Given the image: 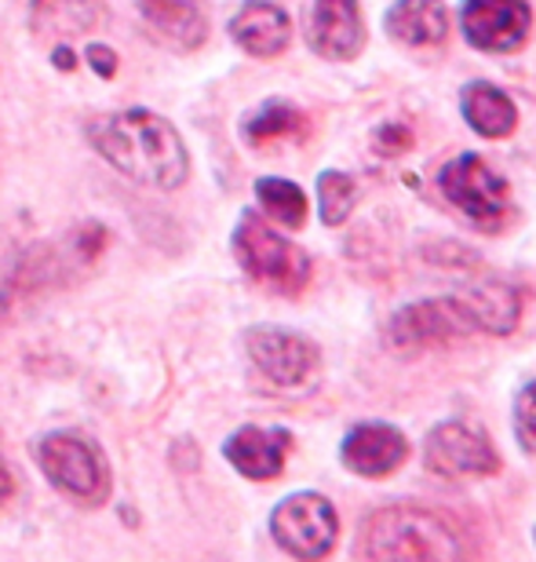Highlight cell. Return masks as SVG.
<instances>
[{
	"mask_svg": "<svg viewBox=\"0 0 536 562\" xmlns=\"http://www.w3.org/2000/svg\"><path fill=\"white\" fill-rule=\"evenodd\" d=\"M88 139L121 176L153 190L183 187L190 172L186 143L153 110H117L88 125Z\"/></svg>",
	"mask_w": 536,
	"mask_h": 562,
	"instance_id": "obj_1",
	"label": "cell"
},
{
	"mask_svg": "<svg viewBox=\"0 0 536 562\" xmlns=\"http://www.w3.org/2000/svg\"><path fill=\"white\" fill-rule=\"evenodd\" d=\"M460 110H464L467 125L486 139H504L508 132H515V125H518L515 103H511L497 85H486V81H471L464 88Z\"/></svg>",
	"mask_w": 536,
	"mask_h": 562,
	"instance_id": "obj_19",
	"label": "cell"
},
{
	"mask_svg": "<svg viewBox=\"0 0 536 562\" xmlns=\"http://www.w3.org/2000/svg\"><path fill=\"white\" fill-rule=\"evenodd\" d=\"M471 333V322L460 311L456 296H442V300H423L412 303V307L398 311L390 318V344L401 347V351H423V347H438L449 344L456 336Z\"/></svg>",
	"mask_w": 536,
	"mask_h": 562,
	"instance_id": "obj_9",
	"label": "cell"
},
{
	"mask_svg": "<svg viewBox=\"0 0 536 562\" xmlns=\"http://www.w3.org/2000/svg\"><path fill=\"white\" fill-rule=\"evenodd\" d=\"M293 449V435L285 427H241L227 438L223 457L241 471L244 479L266 482L277 479L285 468V457Z\"/></svg>",
	"mask_w": 536,
	"mask_h": 562,
	"instance_id": "obj_12",
	"label": "cell"
},
{
	"mask_svg": "<svg viewBox=\"0 0 536 562\" xmlns=\"http://www.w3.org/2000/svg\"><path fill=\"white\" fill-rule=\"evenodd\" d=\"M52 59H55V66H59V70H66V74L73 70V52H70V44H52Z\"/></svg>",
	"mask_w": 536,
	"mask_h": 562,
	"instance_id": "obj_25",
	"label": "cell"
},
{
	"mask_svg": "<svg viewBox=\"0 0 536 562\" xmlns=\"http://www.w3.org/2000/svg\"><path fill=\"white\" fill-rule=\"evenodd\" d=\"M255 369L277 387H299L307 384L318 366V347L307 336L285 333V329H252L244 336Z\"/></svg>",
	"mask_w": 536,
	"mask_h": 562,
	"instance_id": "obj_10",
	"label": "cell"
},
{
	"mask_svg": "<svg viewBox=\"0 0 536 562\" xmlns=\"http://www.w3.org/2000/svg\"><path fill=\"white\" fill-rule=\"evenodd\" d=\"M460 26L478 52H515L529 37L533 15L526 0H464Z\"/></svg>",
	"mask_w": 536,
	"mask_h": 562,
	"instance_id": "obj_8",
	"label": "cell"
},
{
	"mask_svg": "<svg viewBox=\"0 0 536 562\" xmlns=\"http://www.w3.org/2000/svg\"><path fill=\"white\" fill-rule=\"evenodd\" d=\"M37 468L59 493L92 508L106 504L110 486H114L103 449L73 431L44 435L37 442Z\"/></svg>",
	"mask_w": 536,
	"mask_h": 562,
	"instance_id": "obj_4",
	"label": "cell"
},
{
	"mask_svg": "<svg viewBox=\"0 0 536 562\" xmlns=\"http://www.w3.org/2000/svg\"><path fill=\"white\" fill-rule=\"evenodd\" d=\"M84 59H88V66H92V70L99 74V77H114L117 74V52L114 48H106V44H92V48L84 52Z\"/></svg>",
	"mask_w": 536,
	"mask_h": 562,
	"instance_id": "obj_24",
	"label": "cell"
},
{
	"mask_svg": "<svg viewBox=\"0 0 536 562\" xmlns=\"http://www.w3.org/2000/svg\"><path fill=\"white\" fill-rule=\"evenodd\" d=\"M136 8L153 37L175 52L197 48L208 37V19L201 0H136Z\"/></svg>",
	"mask_w": 536,
	"mask_h": 562,
	"instance_id": "obj_14",
	"label": "cell"
},
{
	"mask_svg": "<svg viewBox=\"0 0 536 562\" xmlns=\"http://www.w3.org/2000/svg\"><path fill=\"white\" fill-rule=\"evenodd\" d=\"M103 22V0H33L30 33L41 44H70Z\"/></svg>",
	"mask_w": 536,
	"mask_h": 562,
	"instance_id": "obj_15",
	"label": "cell"
},
{
	"mask_svg": "<svg viewBox=\"0 0 536 562\" xmlns=\"http://www.w3.org/2000/svg\"><path fill=\"white\" fill-rule=\"evenodd\" d=\"M11 493H15V475H11L4 464H0V504H4Z\"/></svg>",
	"mask_w": 536,
	"mask_h": 562,
	"instance_id": "obj_26",
	"label": "cell"
},
{
	"mask_svg": "<svg viewBox=\"0 0 536 562\" xmlns=\"http://www.w3.org/2000/svg\"><path fill=\"white\" fill-rule=\"evenodd\" d=\"M387 33L409 48H434L449 33V15L442 0H398L387 11Z\"/></svg>",
	"mask_w": 536,
	"mask_h": 562,
	"instance_id": "obj_18",
	"label": "cell"
},
{
	"mask_svg": "<svg viewBox=\"0 0 536 562\" xmlns=\"http://www.w3.org/2000/svg\"><path fill=\"white\" fill-rule=\"evenodd\" d=\"M354 201H357V187L351 176H343V172L318 176V209L329 227H340V223L351 216Z\"/></svg>",
	"mask_w": 536,
	"mask_h": 562,
	"instance_id": "obj_22",
	"label": "cell"
},
{
	"mask_svg": "<svg viewBox=\"0 0 536 562\" xmlns=\"http://www.w3.org/2000/svg\"><path fill=\"white\" fill-rule=\"evenodd\" d=\"M438 187L449 205L464 212L475 227H497L508 216V183L478 154H460L442 168Z\"/></svg>",
	"mask_w": 536,
	"mask_h": 562,
	"instance_id": "obj_6",
	"label": "cell"
},
{
	"mask_svg": "<svg viewBox=\"0 0 536 562\" xmlns=\"http://www.w3.org/2000/svg\"><path fill=\"white\" fill-rule=\"evenodd\" d=\"M406 453H409L406 435L390 424H357L354 431L343 438V464L362 479L390 475V471L406 460Z\"/></svg>",
	"mask_w": 536,
	"mask_h": 562,
	"instance_id": "obj_13",
	"label": "cell"
},
{
	"mask_svg": "<svg viewBox=\"0 0 536 562\" xmlns=\"http://www.w3.org/2000/svg\"><path fill=\"white\" fill-rule=\"evenodd\" d=\"M427 468L442 479H482L497 475L500 457L493 442L471 424H438L427 435Z\"/></svg>",
	"mask_w": 536,
	"mask_h": 562,
	"instance_id": "obj_7",
	"label": "cell"
},
{
	"mask_svg": "<svg viewBox=\"0 0 536 562\" xmlns=\"http://www.w3.org/2000/svg\"><path fill=\"white\" fill-rule=\"evenodd\" d=\"M307 132V117L293 103H266L244 121V139L252 146H266L274 139H296Z\"/></svg>",
	"mask_w": 536,
	"mask_h": 562,
	"instance_id": "obj_20",
	"label": "cell"
},
{
	"mask_svg": "<svg viewBox=\"0 0 536 562\" xmlns=\"http://www.w3.org/2000/svg\"><path fill=\"white\" fill-rule=\"evenodd\" d=\"M274 541L296 559H321L332 552L340 533L337 508L321 493H293L271 515Z\"/></svg>",
	"mask_w": 536,
	"mask_h": 562,
	"instance_id": "obj_5",
	"label": "cell"
},
{
	"mask_svg": "<svg viewBox=\"0 0 536 562\" xmlns=\"http://www.w3.org/2000/svg\"><path fill=\"white\" fill-rule=\"evenodd\" d=\"M357 552L368 559H445L449 562L464 555V544H460V533H456L438 512L398 504V508H384V512H376L373 519H365Z\"/></svg>",
	"mask_w": 536,
	"mask_h": 562,
	"instance_id": "obj_2",
	"label": "cell"
},
{
	"mask_svg": "<svg viewBox=\"0 0 536 562\" xmlns=\"http://www.w3.org/2000/svg\"><path fill=\"white\" fill-rule=\"evenodd\" d=\"M460 311L467 314L471 329H482V333H493V336H504L518 325V314H522V300L518 292L504 285V281H478V285L464 289L460 296Z\"/></svg>",
	"mask_w": 536,
	"mask_h": 562,
	"instance_id": "obj_17",
	"label": "cell"
},
{
	"mask_svg": "<svg viewBox=\"0 0 536 562\" xmlns=\"http://www.w3.org/2000/svg\"><path fill=\"white\" fill-rule=\"evenodd\" d=\"M515 431H518V442L536 457V380L522 387L515 398Z\"/></svg>",
	"mask_w": 536,
	"mask_h": 562,
	"instance_id": "obj_23",
	"label": "cell"
},
{
	"mask_svg": "<svg viewBox=\"0 0 536 562\" xmlns=\"http://www.w3.org/2000/svg\"><path fill=\"white\" fill-rule=\"evenodd\" d=\"M230 37L241 44L249 55L271 59V55L285 52L288 37H293V22L271 0H249L238 15L230 19Z\"/></svg>",
	"mask_w": 536,
	"mask_h": 562,
	"instance_id": "obj_16",
	"label": "cell"
},
{
	"mask_svg": "<svg viewBox=\"0 0 536 562\" xmlns=\"http://www.w3.org/2000/svg\"><path fill=\"white\" fill-rule=\"evenodd\" d=\"M0 442H4V431H0Z\"/></svg>",
	"mask_w": 536,
	"mask_h": 562,
	"instance_id": "obj_27",
	"label": "cell"
},
{
	"mask_svg": "<svg viewBox=\"0 0 536 562\" xmlns=\"http://www.w3.org/2000/svg\"><path fill=\"white\" fill-rule=\"evenodd\" d=\"M233 256L252 281L285 296H296L310 281V256L296 241H285L282 234L266 227L255 212H244L233 231Z\"/></svg>",
	"mask_w": 536,
	"mask_h": 562,
	"instance_id": "obj_3",
	"label": "cell"
},
{
	"mask_svg": "<svg viewBox=\"0 0 536 562\" xmlns=\"http://www.w3.org/2000/svg\"><path fill=\"white\" fill-rule=\"evenodd\" d=\"M307 41L326 59H354L365 44L357 0H315V8L307 15Z\"/></svg>",
	"mask_w": 536,
	"mask_h": 562,
	"instance_id": "obj_11",
	"label": "cell"
},
{
	"mask_svg": "<svg viewBox=\"0 0 536 562\" xmlns=\"http://www.w3.org/2000/svg\"><path fill=\"white\" fill-rule=\"evenodd\" d=\"M255 198H260L266 216L277 220L282 227L296 231L307 223V194L296 183H288V179H274V176L260 179L255 183Z\"/></svg>",
	"mask_w": 536,
	"mask_h": 562,
	"instance_id": "obj_21",
	"label": "cell"
}]
</instances>
